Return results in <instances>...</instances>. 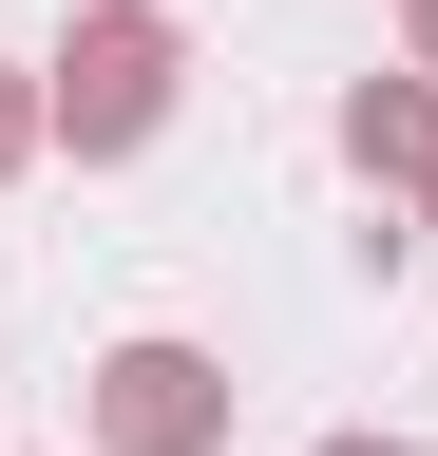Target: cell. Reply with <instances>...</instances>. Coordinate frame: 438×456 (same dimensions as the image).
<instances>
[{
    "instance_id": "1",
    "label": "cell",
    "mask_w": 438,
    "mask_h": 456,
    "mask_svg": "<svg viewBox=\"0 0 438 456\" xmlns=\"http://www.w3.org/2000/svg\"><path fill=\"white\" fill-rule=\"evenodd\" d=\"M58 114H77V152H134L153 114H172V20H153V0H95L77 57H58Z\"/></svg>"
},
{
    "instance_id": "2",
    "label": "cell",
    "mask_w": 438,
    "mask_h": 456,
    "mask_svg": "<svg viewBox=\"0 0 438 456\" xmlns=\"http://www.w3.org/2000/svg\"><path fill=\"white\" fill-rule=\"evenodd\" d=\"M95 437L115 456H210L229 437V380H210L191 342H115V362H95Z\"/></svg>"
},
{
    "instance_id": "3",
    "label": "cell",
    "mask_w": 438,
    "mask_h": 456,
    "mask_svg": "<svg viewBox=\"0 0 438 456\" xmlns=\"http://www.w3.org/2000/svg\"><path fill=\"white\" fill-rule=\"evenodd\" d=\"M343 152H362V171H401V191H419V171H438V95H419V77H381V95L343 114Z\"/></svg>"
},
{
    "instance_id": "4",
    "label": "cell",
    "mask_w": 438,
    "mask_h": 456,
    "mask_svg": "<svg viewBox=\"0 0 438 456\" xmlns=\"http://www.w3.org/2000/svg\"><path fill=\"white\" fill-rule=\"evenodd\" d=\"M38 152V77H0V171H20Z\"/></svg>"
},
{
    "instance_id": "5",
    "label": "cell",
    "mask_w": 438,
    "mask_h": 456,
    "mask_svg": "<svg viewBox=\"0 0 438 456\" xmlns=\"http://www.w3.org/2000/svg\"><path fill=\"white\" fill-rule=\"evenodd\" d=\"M324 456H419V437H324Z\"/></svg>"
},
{
    "instance_id": "6",
    "label": "cell",
    "mask_w": 438,
    "mask_h": 456,
    "mask_svg": "<svg viewBox=\"0 0 438 456\" xmlns=\"http://www.w3.org/2000/svg\"><path fill=\"white\" fill-rule=\"evenodd\" d=\"M419 57H438V0H419Z\"/></svg>"
},
{
    "instance_id": "7",
    "label": "cell",
    "mask_w": 438,
    "mask_h": 456,
    "mask_svg": "<svg viewBox=\"0 0 438 456\" xmlns=\"http://www.w3.org/2000/svg\"><path fill=\"white\" fill-rule=\"evenodd\" d=\"M419 209H438V171H419Z\"/></svg>"
}]
</instances>
